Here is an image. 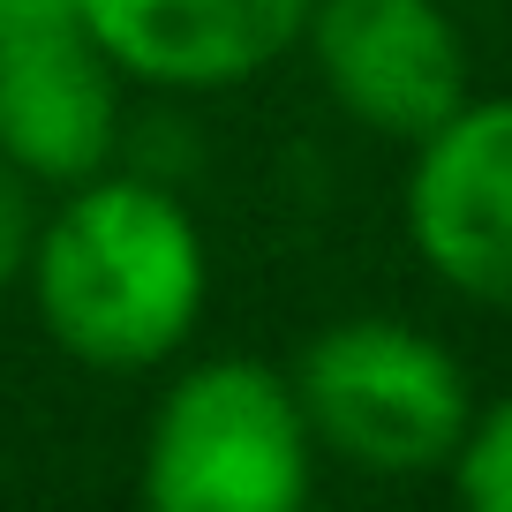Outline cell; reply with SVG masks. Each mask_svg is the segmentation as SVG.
Listing matches in <instances>:
<instances>
[{"instance_id":"obj_8","label":"cell","mask_w":512,"mask_h":512,"mask_svg":"<svg viewBox=\"0 0 512 512\" xmlns=\"http://www.w3.org/2000/svg\"><path fill=\"white\" fill-rule=\"evenodd\" d=\"M452 490L475 512H512V400L467 422L460 452H452Z\"/></svg>"},{"instance_id":"obj_7","label":"cell","mask_w":512,"mask_h":512,"mask_svg":"<svg viewBox=\"0 0 512 512\" xmlns=\"http://www.w3.org/2000/svg\"><path fill=\"white\" fill-rule=\"evenodd\" d=\"M76 23L113 61V76L159 91H219L302 46L309 0H76Z\"/></svg>"},{"instance_id":"obj_6","label":"cell","mask_w":512,"mask_h":512,"mask_svg":"<svg viewBox=\"0 0 512 512\" xmlns=\"http://www.w3.org/2000/svg\"><path fill=\"white\" fill-rule=\"evenodd\" d=\"M407 241L452 294L512 317V98H467L415 144Z\"/></svg>"},{"instance_id":"obj_4","label":"cell","mask_w":512,"mask_h":512,"mask_svg":"<svg viewBox=\"0 0 512 512\" xmlns=\"http://www.w3.org/2000/svg\"><path fill=\"white\" fill-rule=\"evenodd\" d=\"M113 83L121 76L76 23V0H23L0 23V159L46 189L106 174L121 144Z\"/></svg>"},{"instance_id":"obj_10","label":"cell","mask_w":512,"mask_h":512,"mask_svg":"<svg viewBox=\"0 0 512 512\" xmlns=\"http://www.w3.org/2000/svg\"><path fill=\"white\" fill-rule=\"evenodd\" d=\"M16 8H23V0H0V23H8V16H16Z\"/></svg>"},{"instance_id":"obj_2","label":"cell","mask_w":512,"mask_h":512,"mask_svg":"<svg viewBox=\"0 0 512 512\" xmlns=\"http://www.w3.org/2000/svg\"><path fill=\"white\" fill-rule=\"evenodd\" d=\"M317 437L294 377L256 354H219L166 384L144 430L136 497L151 512H294L309 497Z\"/></svg>"},{"instance_id":"obj_3","label":"cell","mask_w":512,"mask_h":512,"mask_svg":"<svg viewBox=\"0 0 512 512\" xmlns=\"http://www.w3.org/2000/svg\"><path fill=\"white\" fill-rule=\"evenodd\" d=\"M294 400H302L309 437L362 475L452 467L467 422H475L467 369L400 317L324 324L294 362Z\"/></svg>"},{"instance_id":"obj_5","label":"cell","mask_w":512,"mask_h":512,"mask_svg":"<svg viewBox=\"0 0 512 512\" xmlns=\"http://www.w3.org/2000/svg\"><path fill=\"white\" fill-rule=\"evenodd\" d=\"M302 46L347 121L422 144L467 106V53L437 0H309Z\"/></svg>"},{"instance_id":"obj_9","label":"cell","mask_w":512,"mask_h":512,"mask_svg":"<svg viewBox=\"0 0 512 512\" xmlns=\"http://www.w3.org/2000/svg\"><path fill=\"white\" fill-rule=\"evenodd\" d=\"M31 234H38V204H31V181L16 174V166L0 159V294L23 279V264H31Z\"/></svg>"},{"instance_id":"obj_1","label":"cell","mask_w":512,"mask_h":512,"mask_svg":"<svg viewBox=\"0 0 512 512\" xmlns=\"http://www.w3.org/2000/svg\"><path fill=\"white\" fill-rule=\"evenodd\" d=\"M31 302L53 347L83 369H159L189 347L211 294L204 234L144 174H83L31 234Z\"/></svg>"}]
</instances>
